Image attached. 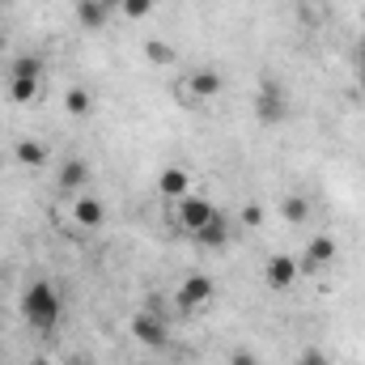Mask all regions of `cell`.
Instances as JSON below:
<instances>
[{
  "mask_svg": "<svg viewBox=\"0 0 365 365\" xmlns=\"http://www.w3.org/2000/svg\"><path fill=\"white\" fill-rule=\"evenodd\" d=\"M132 336H136L145 349H162V344L170 340L166 319H162L158 310H140V314H132Z\"/></svg>",
  "mask_w": 365,
  "mask_h": 365,
  "instance_id": "obj_4",
  "label": "cell"
},
{
  "mask_svg": "<svg viewBox=\"0 0 365 365\" xmlns=\"http://www.w3.org/2000/svg\"><path fill=\"white\" fill-rule=\"evenodd\" d=\"M361 90H365V68H361Z\"/></svg>",
  "mask_w": 365,
  "mask_h": 365,
  "instance_id": "obj_27",
  "label": "cell"
},
{
  "mask_svg": "<svg viewBox=\"0 0 365 365\" xmlns=\"http://www.w3.org/2000/svg\"><path fill=\"white\" fill-rule=\"evenodd\" d=\"M34 93H38V81H9V98L13 102H34Z\"/></svg>",
  "mask_w": 365,
  "mask_h": 365,
  "instance_id": "obj_19",
  "label": "cell"
},
{
  "mask_svg": "<svg viewBox=\"0 0 365 365\" xmlns=\"http://www.w3.org/2000/svg\"><path fill=\"white\" fill-rule=\"evenodd\" d=\"M331 259H336V238L319 234V238L306 242V268H327Z\"/></svg>",
  "mask_w": 365,
  "mask_h": 365,
  "instance_id": "obj_12",
  "label": "cell"
},
{
  "mask_svg": "<svg viewBox=\"0 0 365 365\" xmlns=\"http://www.w3.org/2000/svg\"><path fill=\"white\" fill-rule=\"evenodd\" d=\"M43 73H47V64L38 56H17L9 64V81H38L43 86Z\"/></svg>",
  "mask_w": 365,
  "mask_h": 365,
  "instance_id": "obj_11",
  "label": "cell"
},
{
  "mask_svg": "<svg viewBox=\"0 0 365 365\" xmlns=\"http://www.w3.org/2000/svg\"><path fill=\"white\" fill-rule=\"evenodd\" d=\"M106 17H110V13H106L98 0H77V21H81L86 30H102V26H106Z\"/></svg>",
  "mask_w": 365,
  "mask_h": 365,
  "instance_id": "obj_15",
  "label": "cell"
},
{
  "mask_svg": "<svg viewBox=\"0 0 365 365\" xmlns=\"http://www.w3.org/2000/svg\"><path fill=\"white\" fill-rule=\"evenodd\" d=\"M158 191H162L166 200H182V195H191V175H187L182 166H166V170L158 175Z\"/></svg>",
  "mask_w": 365,
  "mask_h": 365,
  "instance_id": "obj_9",
  "label": "cell"
},
{
  "mask_svg": "<svg viewBox=\"0 0 365 365\" xmlns=\"http://www.w3.org/2000/svg\"><path fill=\"white\" fill-rule=\"evenodd\" d=\"M145 60H149V64H170V60H175V51H170V43L149 38V43H145Z\"/></svg>",
  "mask_w": 365,
  "mask_h": 365,
  "instance_id": "obj_18",
  "label": "cell"
},
{
  "mask_svg": "<svg viewBox=\"0 0 365 365\" xmlns=\"http://www.w3.org/2000/svg\"><path fill=\"white\" fill-rule=\"evenodd\" d=\"M264 280H268V289L284 293V289H293V280H297V264H293L289 255H272L268 268H264Z\"/></svg>",
  "mask_w": 365,
  "mask_h": 365,
  "instance_id": "obj_8",
  "label": "cell"
},
{
  "mask_svg": "<svg viewBox=\"0 0 365 365\" xmlns=\"http://www.w3.org/2000/svg\"><path fill=\"white\" fill-rule=\"evenodd\" d=\"M361 68H365V47H361Z\"/></svg>",
  "mask_w": 365,
  "mask_h": 365,
  "instance_id": "obj_28",
  "label": "cell"
},
{
  "mask_svg": "<svg viewBox=\"0 0 365 365\" xmlns=\"http://www.w3.org/2000/svg\"><path fill=\"white\" fill-rule=\"evenodd\" d=\"M34 365H51V361H47V357H38V361H34Z\"/></svg>",
  "mask_w": 365,
  "mask_h": 365,
  "instance_id": "obj_26",
  "label": "cell"
},
{
  "mask_svg": "<svg viewBox=\"0 0 365 365\" xmlns=\"http://www.w3.org/2000/svg\"><path fill=\"white\" fill-rule=\"evenodd\" d=\"M297 365H331V361H327V353H319V349H306V353L297 357Z\"/></svg>",
  "mask_w": 365,
  "mask_h": 365,
  "instance_id": "obj_22",
  "label": "cell"
},
{
  "mask_svg": "<svg viewBox=\"0 0 365 365\" xmlns=\"http://www.w3.org/2000/svg\"><path fill=\"white\" fill-rule=\"evenodd\" d=\"M128 21H140V17H149L153 13V0H123V9H119Z\"/></svg>",
  "mask_w": 365,
  "mask_h": 365,
  "instance_id": "obj_20",
  "label": "cell"
},
{
  "mask_svg": "<svg viewBox=\"0 0 365 365\" xmlns=\"http://www.w3.org/2000/svg\"><path fill=\"white\" fill-rule=\"evenodd\" d=\"M200 247H208V251H221V247H230V217L225 212H212L195 234H191Z\"/></svg>",
  "mask_w": 365,
  "mask_h": 365,
  "instance_id": "obj_6",
  "label": "cell"
},
{
  "mask_svg": "<svg viewBox=\"0 0 365 365\" xmlns=\"http://www.w3.org/2000/svg\"><path fill=\"white\" fill-rule=\"evenodd\" d=\"M212 297H217V284H212V276H204V272H191L179 284V310H182V314H187V310L208 306Z\"/></svg>",
  "mask_w": 365,
  "mask_h": 365,
  "instance_id": "obj_3",
  "label": "cell"
},
{
  "mask_svg": "<svg viewBox=\"0 0 365 365\" xmlns=\"http://www.w3.org/2000/svg\"><path fill=\"white\" fill-rule=\"evenodd\" d=\"M98 4H102L106 13H119V9H123V0H98Z\"/></svg>",
  "mask_w": 365,
  "mask_h": 365,
  "instance_id": "obj_24",
  "label": "cell"
},
{
  "mask_svg": "<svg viewBox=\"0 0 365 365\" xmlns=\"http://www.w3.org/2000/svg\"><path fill=\"white\" fill-rule=\"evenodd\" d=\"M175 204H179V208H175V217H179V225L187 230V234H195V230L217 212L204 195H182V200H175Z\"/></svg>",
  "mask_w": 365,
  "mask_h": 365,
  "instance_id": "obj_5",
  "label": "cell"
},
{
  "mask_svg": "<svg viewBox=\"0 0 365 365\" xmlns=\"http://www.w3.org/2000/svg\"><path fill=\"white\" fill-rule=\"evenodd\" d=\"M73 217H77V225H81V230H98V225L106 221V208H102V200H93V195H77Z\"/></svg>",
  "mask_w": 365,
  "mask_h": 365,
  "instance_id": "obj_10",
  "label": "cell"
},
{
  "mask_svg": "<svg viewBox=\"0 0 365 365\" xmlns=\"http://www.w3.org/2000/svg\"><path fill=\"white\" fill-rule=\"evenodd\" d=\"M238 217H242V225H251V230H255V225H264V208H259V204H242V212H238Z\"/></svg>",
  "mask_w": 365,
  "mask_h": 365,
  "instance_id": "obj_21",
  "label": "cell"
},
{
  "mask_svg": "<svg viewBox=\"0 0 365 365\" xmlns=\"http://www.w3.org/2000/svg\"><path fill=\"white\" fill-rule=\"evenodd\" d=\"M86 182H90V166H86L81 158H68V162L60 166V187H64V191H81Z\"/></svg>",
  "mask_w": 365,
  "mask_h": 365,
  "instance_id": "obj_13",
  "label": "cell"
},
{
  "mask_svg": "<svg viewBox=\"0 0 365 365\" xmlns=\"http://www.w3.org/2000/svg\"><path fill=\"white\" fill-rule=\"evenodd\" d=\"M47 145L43 140H17V149H13V158L21 162V166H47Z\"/></svg>",
  "mask_w": 365,
  "mask_h": 365,
  "instance_id": "obj_14",
  "label": "cell"
},
{
  "mask_svg": "<svg viewBox=\"0 0 365 365\" xmlns=\"http://www.w3.org/2000/svg\"><path fill=\"white\" fill-rule=\"evenodd\" d=\"M4 47H9V38H4V30H0V51H4Z\"/></svg>",
  "mask_w": 365,
  "mask_h": 365,
  "instance_id": "obj_25",
  "label": "cell"
},
{
  "mask_svg": "<svg viewBox=\"0 0 365 365\" xmlns=\"http://www.w3.org/2000/svg\"><path fill=\"white\" fill-rule=\"evenodd\" d=\"M280 217L293 221V225H302V221L310 217V200H306V195H284V200H280Z\"/></svg>",
  "mask_w": 365,
  "mask_h": 365,
  "instance_id": "obj_16",
  "label": "cell"
},
{
  "mask_svg": "<svg viewBox=\"0 0 365 365\" xmlns=\"http://www.w3.org/2000/svg\"><path fill=\"white\" fill-rule=\"evenodd\" d=\"M0 4H13V0H0Z\"/></svg>",
  "mask_w": 365,
  "mask_h": 365,
  "instance_id": "obj_29",
  "label": "cell"
},
{
  "mask_svg": "<svg viewBox=\"0 0 365 365\" xmlns=\"http://www.w3.org/2000/svg\"><path fill=\"white\" fill-rule=\"evenodd\" d=\"M221 90H225V81H221V73H217V68H195V73L187 77V93H191V98H200V102L217 98Z\"/></svg>",
  "mask_w": 365,
  "mask_h": 365,
  "instance_id": "obj_7",
  "label": "cell"
},
{
  "mask_svg": "<svg viewBox=\"0 0 365 365\" xmlns=\"http://www.w3.org/2000/svg\"><path fill=\"white\" fill-rule=\"evenodd\" d=\"M255 119L259 123H280L289 119V93L280 90L276 81H264L259 93H255Z\"/></svg>",
  "mask_w": 365,
  "mask_h": 365,
  "instance_id": "obj_2",
  "label": "cell"
},
{
  "mask_svg": "<svg viewBox=\"0 0 365 365\" xmlns=\"http://www.w3.org/2000/svg\"><path fill=\"white\" fill-rule=\"evenodd\" d=\"M230 365H259V357L247 353V349H234V353H230Z\"/></svg>",
  "mask_w": 365,
  "mask_h": 365,
  "instance_id": "obj_23",
  "label": "cell"
},
{
  "mask_svg": "<svg viewBox=\"0 0 365 365\" xmlns=\"http://www.w3.org/2000/svg\"><path fill=\"white\" fill-rule=\"evenodd\" d=\"M60 293H56V284L51 280H34L26 293H21V319L34 327V331H51L56 323H60Z\"/></svg>",
  "mask_w": 365,
  "mask_h": 365,
  "instance_id": "obj_1",
  "label": "cell"
},
{
  "mask_svg": "<svg viewBox=\"0 0 365 365\" xmlns=\"http://www.w3.org/2000/svg\"><path fill=\"white\" fill-rule=\"evenodd\" d=\"M64 110H68L73 119H86V115L93 110V98H90L86 90H81V86H73V90L64 93Z\"/></svg>",
  "mask_w": 365,
  "mask_h": 365,
  "instance_id": "obj_17",
  "label": "cell"
}]
</instances>
